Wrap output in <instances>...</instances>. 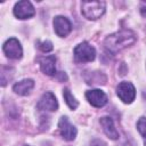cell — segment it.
I'll return each instance as SVG.
<instances>
[{
	"instance_id": "cell-20",
	"label": "cell",
	"mask_w": 146,
	"mask_h": 146,
	"mask_svg": "<svg viewBox=\"0 0 146 146\" xmlns=\"http://www.w3.org/2000/svg\"><path fill=\"white\" fill-rule=\"evenodd\" d=\"M145 146H146V138H145Z\"/></svg>"
},
{
	"instance_id": "cell-9",
	"label": "cell",
	"mask_w": 146,
	"mask_h": 146,
	"mask_svg": "<svg viewBox=\"0 0 146 146\" xmlns=\"http://www.w3.org/2000/svg\"><path fill=\"white\" fill-rule=\"evenodd\" d=\"M54 27L56 34L60 38H65L72 30L71 22L64 16H56L54 18Z\"/></svg>"
},
{
	"instance_id": "cell-18",
	"label": "cell",
	"mask_w": 146,
	"mask_h": 146,
	"mask_svg": "<svg viewBox=\"0 0 146 146\" xmlns=\"http://www.w3.org/2000/svg\"><path fill=\"white\" fill-rule=\"evenodd\" d=\"M90 146H107V145H106L103 140H100V139H94V140L91 141Z\"/></svg>"
},
{
	"instance_id": "cell-8",
	"label": "cell",
	"mask_w": 146,
	"mask_h": 146,
	"mask_svg": "<svg viewBox=\"0 0 146 146\" xmlns=\"http://www.w3.org/2000/svg\"><path fill=\"white\" fill-rule=\"evenodd\" d=\"M36 106L41 111L54 112V111H57L58 103H57V99H56L55 95L52 92H50V91H47L41 96V98H40V100H39Z\"/></svg>"
},
{
	"instance_id": "cell-11",
	"label": "cell",
	"mask_w": 146,
	"mask_h": 146,
	"mask_svg": "<svg viewBox=\"0 0 146 146\" xmlns=\"http://www.w3.org/2000/svg\"><path fill=\"white\" fill-rule=\"evenodd\" d=\"M99 122H100V124L103 127V130H104L105 135L108 138H111L113 140L119 138V132H117V130H116V128L114 125V122H113V120L111 117L104 116V117H102L99 120Z\"/></svg>"
},
{
	"instance_id": "cell-3",
	"label": "cell",
	"mask_w": 146,
	"mask_h": 146,
	"mask_svg": "<svg viewBox=\"0 0 146 146\" xmlns=\"http://www.w3.org/2000/svg\"><path fill=\"white\" fill-rule=\"evenodd\" d=\"M96 57V50L88 42H82L74 48V58L78 63L92 62Z\"/></svg>"
},
{
	"instance_id": "cell-12",
	"label": "cell",
	"mask_w": 146,
	"mask_h": 146,
	"mask_svg": "<svg viewBox=\"0 0 146 146\" xmlns=\"http://www.w3.org/2000/svg\"><path fill=\"white\" fill-rule=\"evenodd\" d=\"M56 57L50 55L47 57L40 58V67L41 71L47 75H54L56 74Z\"/></svg>"
},
{
	"instance_id": "cell-2",
	"label": "cell",
	"mask_w": 146,
	"mask_h": 146,
	"mask_svg": "<svg viewBox=\"0 0 146 146\" xmlns=\"http://www.w3.org/2000/svg\"><path fill=\"white\" fill-rule=\"evenodd\" d=\"M106 3L104 1H82L81 13L88 19H97L105 13Z\"/></svg>"
},
{
	"instance_id": "cell-16",
	"label": "cell",
	"mask_w": 146,
	"mask_h": 146,
	"mask_svg": "<svg viewBox=\"0 0 146 146\" xmlns=\"http://www.w3.org/2000/svg\"><path fill=\"white\" fill-rule=\"evenodd\" d=\"M137 129L139 131V133L146 138V119L145 117H140L137 122Z\"/></svg>"
},
{
	"instance_id": "cell-14",
	"label": "cell",
	"mask_w": 146,
	"mask_h": 146,
	"mask_svg": "<svg viewBox=\"0 0 146 146\" xmlns=\"http://www.w3.org/2000/svg\"><path fill=\"white\" fill-rule=\"evenodd\" d=\"M84 80L88 84H105L106 76L102 72H91L84 76Z\"/></svg>"
},
{
	"instance_id": "cell-6",
	"label": "cell",
	"mask_w": 146,
	"mask_h": 146,
	"mask_svg": "<svg viewBox=\"0 0 146 146\" xmlns=\"http://www.w3.org/2000/svg\"><path fill=\"white\" fill-rule=\"evenodd\" d=\"M34 14H35L34 7L27 0H22V1L16 2L15 7H14V15L19 19L30 18V17L34 16Z\"/></svg>"
},
{
	"instance_id": "cell-5",
	"label": "cell",
	"mask_w": 146,
	"mask_h": 146,
	"mask_svg": "<svg viewBox=\"0 0 146 146\" xmlns=\"http://www.w3.org/2000/svg\"><path fill=\"white\" fill-rule=\"evenodd\" d=\"M3 52L5 55L8 57V58H11V59H18L22 57L23 55V49H22V46L19 43V41L15 38H10L8 39L5 43H3Z\"/></svg>"
},
{
	"instance_id": "cell-4",
	"label": "cell",
	"mask_w": 146,
	"mask_h": 146,
	"mask_svg": "<svg viewBox=\"0 0 146 146\" xmlns=\"http://www.w3.org/2000/svg\"><path fill=\"white\" fill-rule=\"evenodd\" d=\"M116 94L123 103L130 104V103H132V100H135L136 89L131 82L123 81V82H120L119 86L116 87Z\"/></svg>"
},
{
	"instance_id": "cell-7",
	"label": "cell",
	"mask_w": 146,
	"mask_h": 146,
	"mask_svg": "<svg viewBox=\"0 0 146 146\" xmlns=\"http://www.w3.org/2000/svg\"><path fill=\"white\" fill-rule=\"evenodd\" d=\"M58 128H59V132L62 135V137L67 140H74L76 137V128L68 121V119L66 116H62L59 122H58Z\"/></svg>"
},
{
	"instance_id": "cell-17",
	"label": "cell",
	"mask_w": 146,
	"mask_h": 146,
	"mask_svg": "<svg viewBox=\"0 0 146 146\" xmlns=\"http://www.w3.org/2000/svg\"><path fill=\"white\" fill-rule=\"evenodd\" d=\"M39 48L43 51V52H49L52 50V43L50 41H43V42H39Z\"/></svg>"
},
{
	"instance_id": "cell-13",
	"label": "cell",
	"mask_w": 146,
	"mask_h": 146,
	"mask_svg": "<svg viewBox=\"0 0 146 146\" xmlns=\"http://www.w3.org/2000/svg\"><path fill=\"white\" fill-rule=\"evenodd\" d=\"M33 87H34V81L31 80V79H25V80H22V81L16 82L13 86V90L17 95L26 96V95H29L31 92V90L33 89Z\"/></svg>"
},
{
	"instance_id": "cell-10",
	"label": "cell",
	"mask_w": 146,
	"mask_h": 146,
	"mask_svg": "<svg viewBox=\"0 0 146 146\" xmlns=\"http://www.w3.org/2000/svg\"><path fill=\"white\" fill-rule=\"evenodd\" d=\"M86 97L88 99V102L95 106V107H103L106 103H107V96L104 91L99 90V89H92V90H88L86 92Z\"/></svg>"
},
{
	"instance_id": "cell-15",
	"label": "cell",
	"mask_w": 146,
	"mask_h": 146,
	"mask_svg": "<svg viewBox=\"0 0 146 146\" xmlns=\"http://www.w3.org/2000/svg\"><path fill=\"white\" fill-rule=\"evenodd\" d=\"M63 96H64L65 103L68 105V107H70L71 110H75V108L78 107L79 103H78V100H76L75 97L71 94V91H70L68 89H64V94H63Z\"/></svg>"
},
{
	"instance_id": "cell-1",
	"label": "cell",
	"mask_w": 146,
	"mask_h": 146,
	"mask_svg": "<svg viewBox=\"0 0 146 146\" xmlns=\"http://www.w3.org/2000/svg\"><path fill=\"white\" fill-rule=\"evenodd\" d=\"M136 34L131 30H121L108 35L104 41V46L110 52L115 54L133 44L136 42Z\"/></svg>"
},
{
	"instance_id": "cell-19",
	"label": "cell",
	"mask_w": 146,
	"mask_h": 146,
	"mask_svg": "<svg viewBox=\"0 0 146 146\" xmlns=\"http://www.w3.org/2000/svg\"><path fill=\"white\" fill-rule=\"evenodd\" d=\"M140 13H141L143 16H146V6H141V8H140Z\"/></svg>"
}]
</instances>
